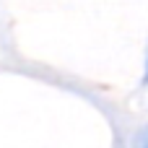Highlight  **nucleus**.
<instances>
[{"instance_id":"obj_1","label":"nucleus","mask_w":148,"mask_h":148,"mask_svg":"<svg viewBox=\"0 0 148 148\" xmlns=\"http://www.w3.org/2000/svg\"><path fill=\"white\" fill-rule=\"evenodd\" d=\"M133 148H148V127H140L133 135Z\"/></svg>"},{"instance_id":"obj_2","label":"nucleus","mask_w":148,"mask_h":148,"mask_svg":"<svg viewBox=\"0 0 148 148\" xmlns=\"http://www.w3.org/2000/svg\"><path fill=\"white\" fill-rule=\"evenodd\" d=\"M143 86H148V49H146V65H143Z\"/></svg>"}]
</instances>
